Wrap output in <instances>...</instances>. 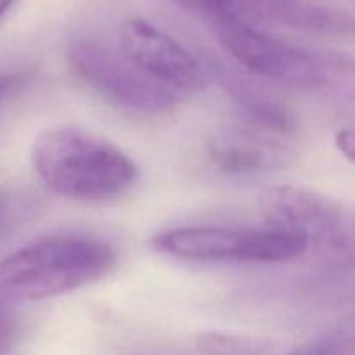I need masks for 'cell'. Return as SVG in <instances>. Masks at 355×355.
Instances as JSON below:
<instances>
[{
	"label": "cell",
	"instance_id": "1",
	"mask_svg": "<svg viewBox=\"0 0 355 355\" xmlns=\"http://www.w3.org/2000/svg\"><path fill=\"white\" fill-rule=\"evenodd\" d=\"M42 182L62 198L83 203L118 200L137 180V166L116 144L78 127L40 132L30 149Z\"/></svg>",
	"mask_w": 355,
	"mask_h": 355
},
{
	"label": "cell",
	"instance_id": "2",
	"mask_svg": "<svg viewBox=\"0 0 355 355\" xmlns=\"http://www.w3.org/2000/svg\"><path fill=\"white\" fill-rule=\"evenodd\" d=\"M116 266L107 243L83 236H52L0 260V295L45 300L106 277Z\"/></svg>",
	"mask_w": 355,
	"mask_h": 355
},
{
	"label": "cell",
	"instance_id": "3",
	"mask_svg": "<svg viewBox=\"0 0 355 355\" xmlns=\"http://www.w3.org/2000/svg\"><path fill=\"white\" fill-rule=\"evenodd\" d=\"M162 255L191 262L277 263L298 259L309 250L307 239L279 227H177L151 238Z\"/></svg>",
	"mask_w": 355,
	"mask_h": 355
},
{
	"label": "cell",
	"instance_id": "4",
	"mask_svg": "<svg viewBox=\"0 0 355 355\" xmlns=\"http://www.w3.org/2000/svg\"><path fill=\"white\" fill-rule=\"evenodd\" d=\"M214 24L222 47L245 68L267 80L298 89H322L343 66L335 55L295 45L241 19L215 17Z\"/></svg>",
	"mask_w": 355,
	"mask_h": 355
},
{
	"label": "cell",
	"instance_id": "5",
	"mask_svg": "<svg viewBox=\"0 0 355 355\" xmlns=\"http://www.w3.org/2000/svg\"><path fill=\"white\" fill-rule=\"evenodd\" d=\"M259 208L270 227L297 232L326 259L352 263L354 217L338 201L302 187L276 186L260 196Z\"/></svg>",
	"mask_w": 355,
	"mask_h": 355
},
{
	"label": "cell",
	"instance_id": "6",
	"mask_svg": "<svg viewBox=\"0 0 355 355\" xmlns=\"http://www.w3.org/2000/svg\"><path fill=\"white\" fill-rule=\"evenodd\" d=\"M68 62L80 82L121 110L139 114L172 111L179 97L137 68L118 49L96 40H75L68 47Z\"/></svg>",
	"mask_w": 355,
	"mask_h": 355
},
{
	"label": "cell",
	"instance_id": "7",
	"mask_svg": "<svg viewBox=\"0 0 355 355\" xmlns=\"http://www.w3.org/2000/svg\"><path fill=\"white\" fill-rule=\"evenodd\" d=\"M120 51L141 71L173 92H200L207 87V76L194 55L175 38L141 17L123 23Z\"/></svg>",
	"mask_w": 355,
	"mask_h": 355
},
{
	"label": "cell",
	"instance_id": "8",
	"mask_svg": "<svg viewBox=\"0 0 355 355\" xmlns=\"http://www.w3.org/2000/svg\"><path fill=\"white\" fill-rule=\"evenodd\" d=\"M210 162L229 175L269 172L286 165V149L259 135H227L210 146Z\"/></svg>",
	"mask_w": 355,
	"mask_h": 355
},
{
	"label": "cell",
	"instance_id": "9",
	"mask_svg": "<svg viewBox=\"0 0 355 355\" xmlns=\"http://www.w3.org/2000/svg\"><path fill=\"white\" fill-rule=\"evenodd\" d=\"M239 111L253 127L272 134L290 135L298 128V118L283 103L259 96H239Z\"/></svg>",
	"mask_w": 355,
	"mask_h": 355
},
{
	"label": "cell",
	"instance_id": "10",
	"mask_svg": "<svg viewBox=\"0 0 355 355\" xmlns=\"http://www.w3.org/2000/svg\"><path fill=\"white\" fill-rule=\"evenodd\" d=\"M196 349L201 355H266L272 343L263 336L205 331L196 338Z\"/></svg>",
	"mask_w": 355,
	"mask_h": 355
},
{
	"label": "cell",
	"instance_id": "11",
	"mask_svg": "<svg viewBox=\"0 0 355 355\" xmlns=\"http://www.w3.org/2000/svg\"><path fill=\"white\" fill-rule=\"evenodd\" d=\"M283 355H355L352 329H336L300 343Z\"/></svg>",
	"mask_w": 355,
	"mask_h": 355
},
{
	"label": "cell",
	"instance_id": "12",
	"mask_svg": "<svg viewBox=\"0 0 355 355\" xmlns=\"http://www.w3.org/2000/svg\"><path fill=\"white\" fill-rule=\"evenodd\" d=\"M179 6L194 12H205L215 19V17H236L241 16L246 6V0H173Z\"/></svg>",
	"mask_w": 355,
	"mask_h": 355
},
{
	"label": "cell",
	"instance_id": "13",
	"mask_svg": "<svg viewBox=\"0 0 355 355\" xmlns=\"http://www.w3.org/2000/svg\"><path fill=\"white\" fill-rule=\"evenodd\" d=\"M17 333V321L14 312L0 300V355L12 345Z\"/></svg>",
	"mask_w": 355,
	"mask_h": 355
},
{
	"label": "cell",
	"instance_id": "14",
	"mask_svg": "<svg viewBox=\"0 0 355 355\" xmlns=\"http://www.w3.org/2000/svg\"><path fill=\"white\" fill-rule=\"evenodd\" d=\"M336 148L340 149V153H342V155L345 156L349 162H352V159H354V148H355L352 130H349V128H342V130L336 134Z\"/></svg>",
	"mask_w": 355,
	"mask_h": 355
},
{
	"label": "cell",
	"instance_id": "15",
	"mask_svg": "<svg viewBox=\"0 0 355 355\" xmlns=\"http://www.w3.org/2000/svg\"><path fill=\"white\" fill-rule=\"evenodd\" d=\"M14 82H16V80H14L12 76H0V97H2L3 94H7V90H10Z\"/></svg>",
	"mask_w": 355,
	"mask_h": 355
},
{
	"label": "cell",
	"instance_id": "16",
	"mask_svg": "<svg viewBox=\"0 0 355 355\" xmlns=\"http://www.w3.org/2000/svg\"><path fill=\"white\" fill-rule=\"evenodd\" d=\"M12 2H14V0H0V17L6 14V10L9 9L10 3H12Z\"/></svg>",
	"mask_w": 355,
	"mask_h": 355
}]
</instances>
